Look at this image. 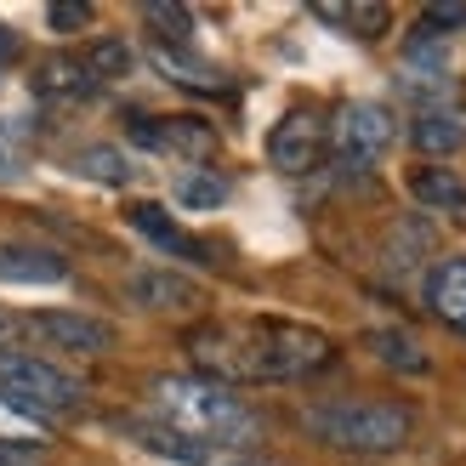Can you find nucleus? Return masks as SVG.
I'll return each instance as SVG.
<instances>
[{
	"mask_svg": "<svg viewBox=\"0 0 466 466\" xmlns=\"http://www.w3.org/2000/svg\"><path fill=\"white\" fill-rule=\"evenodd\" d=\"M188 353L211 381H301L330 364L336 341L313 324L290 319H256V324H199L188 330Z\"/></svg>",
	"mask_w": 466,
	"mask_h": 466,
	"instance_id": "nucleus-1",
	"label": "nucleus"
},
{
	"mask_svg": "<svg viewBox=\"0 0 466 466\" xmlns=\"http://www.w3.org/2000/svg\"><path fill=\"white\" fill-rule=\"evenodd\" d=\"M148 399H154L159 421L177 427L182 438H194V444H205V450L245 444L256 432L250 404L233 387L211 381V376H159V381H148Z\"/></svg>",
	"mask_w": 466,
	"mask_h": 466,
	"instance_id": "nucleus-2",
	"label": "nucleus"
},
{
	"mask_svg": "<svg viewBox=\"0 0 466 466\" xmlns=\"http://www.w3.org/2000/svg\"><path fill=\"white\" fill-rule=\"evenodd\" d=\"M301 427L341 455H392L410 444L415 415L392 399H324L301 410Z\"/></svg>",
	"mask_w": 466,
	"mask_h": 466,
	"instance_id": "nucleus-3",
	"label": "nucleus"
},
{
	"mask_svg": "<svg viewBox=\"0 0 466 466\" xmlns=\"http://www.w3.org/2000/svg\"><path fill=\"white\" fill-rule=\"evenodd\" d=\"M0 404L17 410L23 421H57L86 404V381L68 376L63 364L35 359V353H0Z\"/></svg>",
	"mask_w": 466,
	"mask_h": 466,
	"instance_id": "nucleus-4",
	"label": "nucleus"
},
{
	"mask_svg": "<svg viewBox=\"0 0 466 466\" xmlns=\"http://www.w3.org/2000/svg\"><path fill=\"white\" fill-rule=\"evenodd\" d=\"M23 336L35 347H46V353H68V359H103L120 341L108 319H91L80 308H40L23 319Z\"/></svg>",
	"mask_w": 466,
	"mask_h": 466,
	"instance_id": "nucleus-5",
	"label": "nucleus"
},
{
	"mask_svg": "<svg viewBox=\"0 0 466 466\" xmlns=\"http://www.w3.org/2000/svg\"><path fill=\"white\" fill-rule=\"evenodd\" d=\"M392 143H399V120L387 103H341V114L330 120V148L353 171H370L376 159H387Z\"/></svg>",
	"mask_w": 466,
	"mask_h": 466,
	"instance_id": "nucleus-6",
	"label": "nucleus"
},
{
	"mask_svg": "<svg viewBox=\"0 0 466 466\" xmlns=\"http://www.w3.org/2000/svg\"><path fill=\"white\" fill-rule=\"evenodd\" d=\"M324 154H330V126H324L319 108H285L279 114V126L268 131V166L285 171V177H308L324 166Z\"/></svg>",
	"mask_w": 466,
	"mask_h": 466,
	"instance_id": "nucleus-7",
	"label": "nucleus"
},
{
	"mask_svg": "<svg viewBox=\"0 0 466 466\" xmlns=\"http://www.w3.org/2000/svg\"><path fill=\"white\" fill-rule=\"evenodd\" d=\"M126 301H131V308H143V313H171V319L211 308V296H205L199 279L177 273V268H159V262L154 268H137L126 279Z\"/></svg>",
	"mask_w": 466,
	"mask_h": 466,
	"instance_id": "nucleus-8",
	"label": "nucleus"
},
{
	"mask_svg": "<svg viewBox=\"0 0 466 466\" xmlns=\"http://www.w3.org/2000/svg\"><path fill=\"white\" fill-rule=\"evenodd\" d=\"M131 137L154 154H177V159H211L217 154V131L199 120V114H137Z\"/></svg>",
	"mask_w": 466,
	"mask_h": 466,
	"instance_id": "nucleus-9",
	"label": "nucleus"
},
{
	"mask_svg": "<svg viewBox=\"0 0 466 466\" xmlns=\"http://www.w3.org/2000/svg\"><path fill=\"white\" fill-rule=\"evenodd\" d=\"M404 188H410V199L421 205V211L466 228V177L461 171H450V166H415Z\"/></svg>",
	"mask_w": 466,
	"mask_h": 466,
	"instance_id": "nucleus-10",
	"label": "nucleus"
},
{
	"mask_svg": "<svg viewBox=\"0 0 466 466\" xmlns=\"http://www.w3.org/2000/svg\"><path fill=\"white\" fill-rule=\"evenodd\" d=\"M410 143H415V154H421V166H444L450 154L466 148V114H455V108H444V103L421 108V114L410 120Z\"/></svg>",
	"mask_w": 466,
	"mask_h": 466,
	"instance_id": "nucleus-11",
	"label": "nucleus"
},
{
	"mask_svg": "<svg viewBox=\"0 0 466 466\" xmlns=\"http://www.w3.org/2000/svg\"><path fill=\"white\" fill-rule=\"evenodd\" d=\"M421 301L432 319H444L450 330L466 324V256H438L421 279Z\"/></svg>",
	"mask_w": 466,
	"mask_h": 466,
	"instance_id": "nucleus-12",
	"label": "nucleus"
},
{
	"mask_svg": "<svg viewBox=\"0 0 466 466\" xmlns=\"http://www.w3.org/2000/svg\"><path fill=\"white\" fill-rule=\"evenodd\" d=\"M63 279H68V262L57 250L0 239V285H63Z\"/></svg>",
	"mask_w": 466,
	"mask_h": 466,
	"instance_id": "nucleus-13",
	"label": "nucleus"
},
{
	"mask_svg": "<svg viewBox=\"0 0 466 466\" xmlns=\"http://www.w3.org/2000/svg\"><path fill=\"white\" fill-rule=\"evenodd\" d=\"M35 91L46 103H86V97H97V80L86 75V63L80 57H68V52H57V57H46L40 68H35Z\"/></svg>",
	"mask_w": 466,
	"mask_h": 466,
	"instance_id": "nucleus-14",
	"label": "nucleus"
},
{
	"mask_svg": "<svg viewBox=\"0 0 466 466\" xmlns=\"http://www.w3.org/2000/svg\"><path fill=\"white\" fill-rule=\"evenodd\" d=\"M126 432H131L148 455H166V461H182V466H211V450L194 444V438H182V432L166 427V421H131Z\"/></svg>",
	"mask_w": 466,
	"mask_h": 466,
	"instance_id": "nucleus-15",
	"label": "nucleus"
},
{
	"mask_svg": "<svg viewBox=\"0 0 466 466\" xmlns=\"http://www.w3.org/2000/svg\"><path fill=\"white\" fill-rule=\"evenodd\" d=\"M131 228H137V233H148V239H154L159 250H171V256H205V245L188 239V233H182V228L166 217V205L137 199V205H131Z\"/></svg>",
	"mask_w": 466,
	"mask_h": 466,
	"instance_id": "nucleus-16",
	"label": "nucleus"
},
{
	"mask_svg": "<svg viewBox=\"0 0 466 466\" xmlns=\"http://www.w3.org/2000/svg\"><path fill=\"white\" fill-rule=\"evenodd\" d=\"M364 347H370V353H376L387 370H404V376H427V370H432L427 347L415 341L410 330H370V336H364Z\"/></svg>",
	"mask_w": 466,
	"mask_h": 466,
	"instance_id": "nucleus-17",
	"label": "nucleus"
},
{
	"mask_svg": "<svg viewBox=\"0 0 466 466\" xmlns=\"http://www.w3.org/2000/svg\"><path fill=\"white\" fill-rule=\"evenodd\" d=\"M319 23H330V29H347L353 40H381L392 29V6H376V0H364V6H313Z\"/></svg>",
	"mask_w": 466,
	"mask_h": 466,
	"instance_id": "nucleus-18",
	"label": "nucleus"
},
{
	"mask_svg": "<svg viewBox=\"0 0 466 466\" xmlns=\"http://www.w3.org/2000/svg\"><path fill=\"white\" fill-rule=\"evenodd\" d=\"M154 68L171 75L177 86H194V91H222V68L205 63L194 52H177V46H154Z\"/></svg>",
	"mask_w": 466,
	"mask_h": 466,
	"instance_id": "nucleus-19",
	"label": "nucleus"
},
{
	"mask_svg": "<svg viewBox=\"0 0 466 466\" xmlns=\"http://www.w3.org/2000/svg\"><path fill=\"white\" fill-rule=\"evenodd\" d=\"M177 205H182V211H222V205H228V177L211 171V166L182 171V182H177Z\"/></svg>",
	"mask_w": 466,
	"mask_h": 466,
	"instance_id": "nucleus-20",
	"label": "nucleus"
},
{
	"mask_svg": "<svg viewBox=\"0 0 466 466\" xmlns=\"http://www.w3.org/2000/svg\"><path fill=\"white\" fill-rule=\"evenodd\" d=\"M75 171L86 182H103V188H126V182H131V159L114 143H91V148L75 154Z\"/></svg>",
	"mask_w": 466,
	"mask_h": 466,
	"instance_id": "nucleus-21",
	"label": "nucleus"
},
{
	"mask_svg": "<svg viewBox=\"0 0 466 466\" xmlns=\"http://www.w3.org/2000/svg\"><path fill=\"white\" fill-rule=\"evenodd\" d=\"M80 63H86V75L97 80V86H114V80H126L131 75V46L126 40H114V35H103V40H91L86 52H80Z\"/></svg>",
	"mask_w": 466,
	"mask_h": 466,
	"instance_id": "nucleus-22",
	"label": "nucleus"
},
{
	"mask_svg": "<svg viewBox=\"0 0 466 466\" xmlns=\"http://www.w3.org/2000/svg\"><path fill=\"white\" fill-rule=\"evenodd\" d=\"M143 23L154 29V46H177V52H188L194 46V12L188 6H143Z\"/></svg>",
	"mask_w": 466,
	"mask_h": 466,
	"instance_id": "nucleus-23",
	"label": "nucleus"
},
{
	"mask_svg": "<svg viewBox=\"0 0 466 466\" xmlns=\"http://www.w3.org/2000/svg\"><path fill=\"white\" fill-rule=\"evenodd\" d=\"M432 250V233L427 228H392L387 239V268H415V256Z\"/></svg>",
	"mask_w": 466,
	"mask_h": 466,
	"instance_id": "nucleus-24",
	"label": "nucleus"
},
{
	"mask_svg": "<svg viewBox=\"0 0 466 466\" xmlns=\"http://www.w3.org/2000/svg\"><path fill=\"white\" fill-rule=\"evenodd\" d=\"M455 29H466V6H427L415 23V40H444Z\"/></svg>",
	"mask_w": 466,
	"mask_h": 466,
	"instance_id": "nucleus-25",
	"label": "nucleus"
},
{
	"mask_svg": "<svg viewBox=\"0 0 466 466\" xmlns=\"http://www.w3.org/2000/svg\"><path fill=\"white\" fill-rule=\"evenodd\" d=\"M46 23H52L57 35L86 29V23H91V6H80V0H57V6H46Z\"/></svg>",
	"mask_w": 466,
	"mask_h": 466,
	"instance_id": "nucleus-26",
	"label": "nucleus"
},
{
	"mask_svg": "<svg viewBox=\"0 0 466 466\" xmlns=\"http://www.w3.org/2000/svg\"><path fill=\"white\" fill-rule=\"evenodd\" d=\"M29 438H35V421H23L17 410L0 404V444H29Z\"/></svg>",
	"mask_w": 466,
	"mask_h": 466,
	"instance_id": "nucleus-27",
	"label": "nucleus"
},
{
	"mask_svg": "<svg viewBox=\"0 0 466 466\" xmlns=\"http://www.w3.org/2000/svg\"><path fill=\"white\" fill-rule=\"evenodd\" d=\"M0 466H40L35 444H0Z\"/></svg>",
	"mask_w": 466,
	"mask_h": 466,
	"instance_id": "nucleus-28",
	"label": "nucleus"
},
{
	"mask_svg": "<svg viewBox=\"0 0 466 466\" xmlns=\"http://www.w3.org/2000/svg\"><path fill=\"white\" fill-rule=\"evenodd\" d=\"M23 336V319H12L6 308H0V347H6V341H17Z\"/></svg>",
	"mask_w": 466,
	"mask_h": 466,
	"instance_id": "nucleus-29",
	"label": "nucleus"
},
{
	"mask_svg": "<svg viewBox=\"0 0 466 466\" xmlns=\"http://www.w3.org/2000/svg\"><path fill=\"white\" fill-rule=\"evenodd\" d=\"M17 57V40H12V29H0V68H6Z\"/></svg>",
	"mask_w": 466,
	"mask_h": 466,
	"instance_id": "nucleus-30",
	"label": "nucleus"
},
{
	"mask_svg": "<svg viewBox=\"0 0 466 466\" xmlns=\"http://www.w3.org/2000/svg\"><path fill=\"white\" fill-rule=\"evenodd\" d=\"M222 466H279V461H262V455H239V461H222Z\"/></svg>",
	"mask_w": 466,
	"mask_h": 466,
	"instance_id": "nucleus-31",
	"label": "nucleus"
},
{
	"mask_svg": "<svg viewBox=\"0 0 466 466\" xmlns=\"http://www.w3.org/2000/svg\"><path fill=\"white\" fill-rule=\"evenodd\" d=\"M12 177V154H6V143H0V182Z\"/></svg>",
	"mask_w": 466,
	"mask_h": 466,
	"instance_id": "nucleus-32",
	"label": "nucleus"
},
{
	"mask_svg": "<svg viewBox=\"0 0 466 466\" xmlns=\"http://www.w3.org/2000/svg\"><path fill=\"white\" fill-rule=\"evenodd\" d=\"M461 336H466V324H461Z\"/></svg>",
	"mask_w": 466,
	"mask_h": 466,
	"instance_id": "nucleus-33",
	"label": "nucleus"
}]
</instances>
